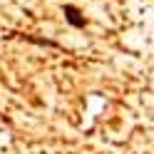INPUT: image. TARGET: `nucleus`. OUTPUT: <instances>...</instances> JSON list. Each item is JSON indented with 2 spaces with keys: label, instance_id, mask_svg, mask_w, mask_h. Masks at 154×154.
<instances>
[{
  "label": "nucleus",
  "instance_id": "nucleus-1",
  "mask_svg": "<svg viewBox=\"0 0 154 154\" xmlns=\"http://www.w3.org/2000/svg\"><path fill=\"white\" fill-rule=\"evenodd\" d=\"M62 13H65V20L70 23L72 27H85V23H87V20H85V15H82V10L77 5H65Z\"/></svg>",
  "mask_w": 154,
  "mask_h": 154
}]
</instances>
